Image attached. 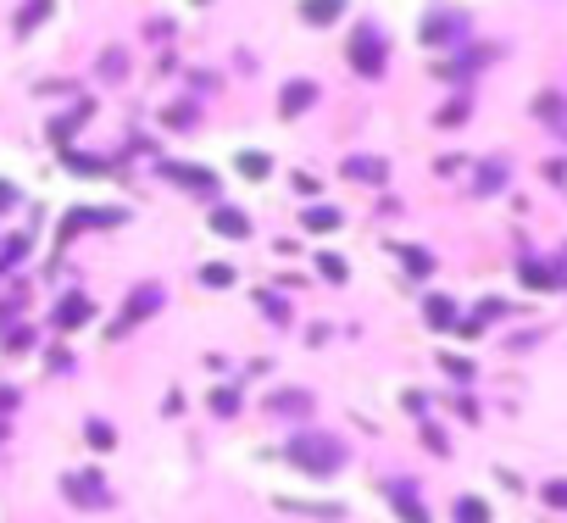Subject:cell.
I'll use <instances>...</instances> for the list:
<instances>
[{
    "label": "cell",
    "instance_id": "cell-8",
    "mask_svg": "<svg viewBox=\"0 0 567 523\" xmlns=\"http://www.w3.org/2000/svg\"><path fill=\"white\" fill-rule=\"evenodd\" d=\"M500 184H507V161H500V156H489L484 168L473 173V189H479V195H495Z\"/></svg>",
    "mask_w": 567,
    "mask_h": 523
},
{
    "label": "cell",
    "instance_id": "cell-28",
    "mask_svg": "<svg viewBox=\"0 0 567 523\" xmlns=\"http://www.w3.org/2000/svg\"><path fill=\"white\" fill-rule=\"evenodd\" d=\"M545 496H551L556 507H567V484H562V479H556V484H545Z\"/></svg>",
    "mask_w": 567,
    "mask_h": 523
},
{
    "label": "cell",
    "instance_id": "cell-9",
    "mask_svg": "<svg viewBox=\"0 0 567 523\" xmlns=\"http://www.w3.org/2000/svg\"><path fill=\"white\" fill-rule=\"evenodd\" d=\"M517 273H523V284H534V289H556V273L545 268V262H534V256L517 262Z\"/></svg>",
    "mask_w": 567,
    "mask_h": 523
},
{
    "label": "cell",
    "instance_id": "cell-12",
    "mask_svg": "<svg viewBox=\"0 0 567 523\" xmlns=\"http://www.w3.org/2000/svg\"><path fill=\"white\" fill-rule=\"evenodd\" d=\"M340 12H345V0H306V6H300V17H306V23H334Z\"/></svg>",
    "mask_w": 567,
    "mask_h": 523
},
{
    "label": "cell",
    "instance_id": "cell-16",
    "mask_svg": "<svg viewBox=\"0 0 567 523\" xmlns=\"http://www.w3.org/2000/svg\"><path fill=\"white\" fill-rule=\"evenodd\" d=\"M456 34H462V17H434V23L423 28L428 45H434V40H456Z\"/></svg>",
    "mask_w": 567,
    "mask_h": 523
},
{
    "label": "cell",
    "instance_id": "cell-19",
    "mask_svg": "<svg viewBox=\"0 0 567 523\" xmlns=\"http://www.w3.org/2000/svg\"><path fill=\"white\" fill-rule=\"evenodd\" d=\"M484 518H489L484 501H473V496H462V501H456V523H484Z\"/></svg>",
    "mask_w": 567,
    "mask_h": 523
},
{
    "label": "cell",
    "instance_id": "cell-10",
    "mask_svg": "<svg viewBox=\"0 0 567 523\" xmlns=\"http://www.w3.org/2000/svg\"><path fill=\"white\" fill-rule=\"evenodd\" d=\"M89 317V296H67L61 307H56V323L61 329H73V323H84Z\"/></svg>",
    "mask_w": 567,
    "mask_h": 523
},
{
    "label": "cell",
    "instance_id": "cell-20",
    "mask_svg": "<svg viewBox=\"0 0 567 523\" xmlns=\"http://www.w3.org/2000/svg\"><path fill=\"white\" fill-rule=\"evenodd\" d=\"M50 12V0H28V6L17 12V28H23V34H28V28H40V17Z\"/></svg>",
    "mask_w": 567,
    "mask_h": 523
},
{
    "label": "cell",
    "instance_id": "cell-31",
    "mask_svg": "<svg viewBox=\"0 0 567 523\" xmlns=\"http://www.w3.org/2000/svg\"><path fill=\"white\" fill-rule=\"evenodd\" d=\"M0 435H6V423H0Z\"/></svg>",
    "mask_w": 567,
    "mask_h": 523
},
{
    "label": "cell",
    "instance_id": "cell-2",
    "mask_svg": "<svg viewBox=\"0 0 567 523\" xmlns=\"http://www.w3.org/2000/svg\"><path fill=\"white\" fill-rule=\"evenodd\" d=\"M351 56H356V73H384V40H379V28L373 23H361L356 34H351Z\"/></svg>",
    "mask_w": 567,
    "mask_h": 523
},
{
    "label": "cell",
    "instance_id": "cell-27",
    "mask_svg": "<svg viewBox=\"0 0 567 523\" xmlns=\"http://www.w3.org/2000/svg\"><path fill=\"white\" fill-rule=\"evenodd\" d=\"M100 73H106V78H117V73H123V56H117V50H106V61H100Z\"/></svg>",
    "mask_w": 567,
    "mask_h": 523
},
{
    "label": "cell",
    "instance_id": "cell-7",
    "mask_svg": "<svg viewBox=\"0 0 567 523\" xmlns=\"http://www.w3.org/2000/svg\"><path fill=\"white\" fill-rule=\"evenodd\" d=\"M212 228H217V234H228V240H245L251 234L245 212H233V206H212Z\"/></svg>",
    "mask_w": 567,
    "mask_h": 523
},
{
    "label": "cell",
    "instance_id": "cell-6",
    "mask_svg": "<svg viewBox=\"0 0 567 523\" xmlns=\"http://www.w3.org/2000/svg\"><path fill=\"white\" fill-rule=\"evenodd\" d=\"M161 173L173 179V184H189V189H200V195H217V179H212V173H200V168H178V161H167Z\"/></svg>",
    "mask_w": 567,
    "mask_h": 523
},
{
    "label": "cell",
    "instance_id": "cell-18",
    "mask_svg": "<svg viewBox=\"0 0 567 523\" xmlns=\"http://www.w3.org/2000/svg\"><path fill=\"white\" fill-rule=\"evenodd\" d=\"M240 173H245V179H267V173H273V161H267L261 151H245V156H240Z\"/></svg>",
    "mask_w": 567,
    "mask_h": 523
},
{
    "label": "cell",
    "instance_id": "cell-23",
    "mask_svg": "<svg viewBox=\"0 0 567 523\" xmlns=\"http://www.w3.org/2000/svg\"><path fill=\"white\" fill-rule=\"evenodd\" d=\"M112 440H117V435H112V429H106V423H100V417H95V423H89V445H112Z\"/></svg>",
    "mask_w": 567,
    "mask_h": 523
},
{
    "label": "cell",
    "instance_id": "cell-1",
    "mask_svg": "<svg viewBox=\"0 0 567 523\" xmlns=\"http://www.w3.org/2000/svg\"><path fill=\"white\" fill-rule=\"evenodd\" d=\"M284 451H289V463L300 473H317V479H328V473L345 468V445L334 440V435H323V429H300Z\"/></svg>",
    "mask_w": 567,
    "mask_h": 523
},
{
    "label": "cell",
    "instance_id": "cell-30",
    "mask_svg": "<svg viewBox=\"0 0 567 523\" xmlns=\"http://www.w3.org/2000/svg\"><path fill=\"white\" fill-rule=\"evenodd\" d=\"M6 407H17V390H0V412H6Z\"/></svg>",
    "mask_w": 567,
    "mask_h": 523
},
{
    "label": "cell",
    "instance_id": "cell-21",
    "mask_svg": "<svg viewBox=\"0 0 567 523\" xmlns=\"http://www.w3.org/2000/svg\"><path fill=\"white\" fill-rule=\"evenodd\" d=\"M273 412H312V396H295V390H284V396H273Z\"/></svg>",
    "mask_w": 567,
    "mask_h": 523
},
{
    "label": "cell",
    "instance_id": "cell-24",
    "mask_svg": "<svg viewBox=\"0 0 567 523\" xmlns=\"http://www.w3.org/2000/svg\"><path fill=\"white\" fill-rule=\"evenodd\" d=\"M400 256H407V268H412V273H428V256H423V251H412V245H400Z\"/></svg>",
    "mask_w": 567,
    "mask_h": 523
},
{
    "label": "cell",
    "instance_id": "cell-5",
    "mask_svg": "<svg viewBox=\"0 0 567 523\" xmlns=\"http://www.w3.org/2000/svg\"><path fill=\"white\" fill-rule=\"evenodd\" d=\"M312 101H317V84H312V78H289L284 95H279V112H284V117H300Z\"/></svg>",
    "mask_w": 567,
    "mask_h": 523
},
{
    "label": "cell",
    "instance_id": "cell-17",
    "mask_svg": "<svg viewBox=\"0 0 567 523\" xmlns=\"http://www.w3.org/2000/svg\"><path fill=\"white\" fill-rule=\"evenodd\" d=\"M423 312H428L434 329H451V317H456V307H451L445 296H428V307H423Z\"/></svg>",
    "mask_w": 567,
    "mask_h": 523
},
{
    "label": "cell",
    "instance_id": "cell-4",
    "mask_svg": "<svg viewBox=\"0 0 567 523\" xmlns=\"http://www.w3.org/2000/svg\"><path fill=\"white\" fill-rule=\"evenodd\" d=\"M156 307H161V289H156V284H140V289H133V301H128V312L117 317V335H128L133 323H140V317H151Z\"/></svg>",
    "mask_w": 567,
    "mask_h": 523
},
{
    "label": "cell",
    "instance_id": "cell-25",
    "mask_svg": "<svg viewBox=\"0 0 567 523\" xmlns=\"http://www.w3.org/2000/svg\"><path fill=\"white\" fill-rule=\"evenodd\" d=\"M462 117H467V101H451V106L440 112V123H445V128H451V123H462Z\"/></svg>",
    "mask_w": 567,
    "mask_h": 523
},
{
    "label": "cell",
    "instance_id": "cell-29",
    "mask_svg": "<svg viewBox=\"0 0 567 523\" xmlns=\"http://www.w3.org/2000/svg\"><path fill=\"white\" fill-rule=\"evenodd\" d=\"M12 201H17V189H12V184H0V212H6Z\"/></svg>",
    "mask_w": 567,
    "mask_h": 523
},
{
    "label": "cell",
    "instance_id": "cell-3",
    "mask_svg": "<svg viewBox=\"0 0 567 523\" xmlns=\"http://www.w3.org/2000/svg\"><path fill=\"white\" fill-rule=\"evenodd\" d=\"M61 490H67V496H73L78 507H106V484H100L95 473H67Z\"/></svg>",
    "mask_w": 567,
    "mask_h": 523
},
{
    "label": "cell",
    "instance_id": "cell-26",
    "mask_svg": "<svg viewBox=\"0 0 567 523\" xmlns=\"http://www.w3.org/2000/svg\"><path fill=\"white\" fill-rule=\"evenodd\" d=\"M323 279H345V262L340 256H323Z\"/></svg>",
    "mask_w": 567,
    "mask_h": 523
},
{
    "label": "cell",
    "instance_id": "cell-22",
    "mask_svg": "<svg viewBox=\"0 0 567 523\" xmlns=\"http://www.w3.org/2000/svg\"><path fill=\"white\" fill-rule=\"evenodd\" d=\"M200 279H206V284H233V268H228V262H206Z\"/></svg>",
    "mask_w": 567,
    "mask_h": 523
},
{
    "label": "cell",
    "instance_id": "cell-14",
    "mask_svg": "<svg viewBox=\"0 0 567 523\" xmlns=\"http://www.w3.org/2000/svg\"><path fill=\"white\" fill-rule=\"evenodd\" d=\"M534 106H540V117H545L551 128H567V101H562V95H540Z\"/></svg>",
    "mask_w": 567,
    "mask_h": 523
},
{
    "label": "cell",
    "instance_id": "cell-15",
    "mask_svg": "<svg viewBox=\"0 0 567 523\" xmlns=\"http://www.w3.org/2000/svg\"><path fill=\"white\" fill-rule=\"evenodd\" d=\"M95 223H117V212H73L61 223V234H78V228H95Z\"/></svg>",
    "mask_w": 567,
    "mask_h": 523
},
{
    "label": "cell",
    "instance_id": "cell-13",
    "mask_svg": "<svg viewBox=\"0 0 567 523\" xmlns=\"http://www.w3.org/2000/svg\"><path fill=\"white\" fill-rule=\"evenodd\" d=\"M306 228H312V234H328V228H340V206H306Z\"/></svg>",
    "mask_w": 567,
    "mask_h": 523
},
{
    "label": "cell",
    "instance_id": "cell-11",
    "mask_svg": "<svg viewBox=\"0 0 567 523\" xmlns=\"http://www.w3.org/2000/svg\"><path fill=\"white\" fill-rule=\"evenodd\" d=\"M345 173L373 184V179H384V161H379V156H345Z\"/></svg>",
    "mask_w": 567,
    "mask_h": 523
}]
</instances>
